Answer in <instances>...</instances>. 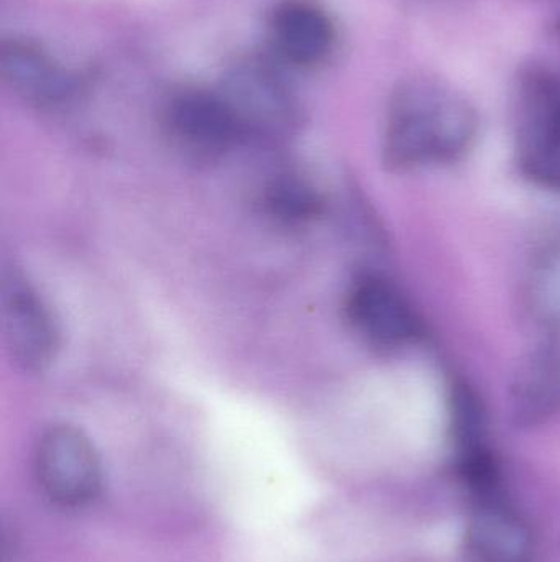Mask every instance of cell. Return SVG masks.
<instances>
[{
  "label": "cell",
  "instance_id": "8fae6325",
  "mask_svg": "<svg viewBox=\"0 0 560 562\" xmlns=\"http://www.w3.org/2000/svg\"><path fill=\"white\" fill-rule=\"evenodd\" d=\"M263 201L266 211L285 224L311 223L324 211L321 194L308 181L292 175L273 180L266 188Z\"/></svg>",
  "mask_w": 560,
  "mask_h": 562
},
{
  "label": "cell",
  "instance_id": "6da1fadb",
  "mask_svg": "<svg viewBox=\"0 0 560 562\" xmlns=\"http://www.w3.org/2000/svg\"><path fill=\"white\" fill-rule=\"evenodd\" d=\"M477 124L466 99L431 79H410L388 108L385 164L398 171L454 164L472 147Z\"/></svg>",
  "mask_w": 560,
  "mask_h": 562
},
{
  "label": "cell",
  "instance_id": "52a82bcc",
  "mask_svg": "<svg viewBox=\"0 0 560 562\" xmlns=\"http://www.w3.org/2000/svg\"><path fill=\"white\" fill-rule=\"evenodd\" d=\"M462 550L466 562H532L535 537L526 518L503 495L472 502Z\"/></svg>",
  "mask_w": 560,
  "mask_h": 562
},
{
  "label": "cell",
  "instance_id": "8992f818",
  "mask_svg": "<svg viewBox=\"0 0 560 562\" xmlns=\"http://www.w3.org/2000/svg\"><path fill=\"white\" fill-rule=\"evenodd\" d=\"M167 124L174 144L197 161L219 158L245 137L227 99L203 91L176 95L168 105Z\"/></svg>",
  "mask_w": 560,
  "mask_h": 562
},
{
  "label": "cell",
  "instance_id": "9c48e42d",
  "mask_svg": "<svg viewBox=\"0 0 560 562\" xmlns=\"http://www.w3.org/2000/svg\"><path fill=\"white\" fill-rule=\"evenodd\" d=\"M273 40L283 58L298 66L321 63L334 46L335 30L328 13L308 0H289L275 10Z\"/></svg>",
  "mask_w": 560,
  "mask_h": 562
},
{
  "label": "cell",
  "instance_id": "3957f363",
  "mask_svg": "<svg viewBox=\"0 0 560 562\" xmlns=\"http://www.w3.org/2000/svg\"><path fill=\"white\" fill-rule=\"evenodd\" d=\"M0 316L13 362L26 372L48 370L61 349L59 324L45 297L15 267L2 273Z\"/></svg>",
  "mask_w": 560,
  "mask_h": 562
},
{
  "label": "cell",
  "instance_id": "7c38bea8",
  "mask_svg": "<svg viewBox=\"0 0 560 562\" xmlns=\"http://www.w3.org/2000/svg\"><path fill=\"white\" fill-rule=\"evenodd\" d=\"M450 432L456 454L489 446L487 413L472 386L457 380L450 386Z\"/></svg>",
  "mask_w": 560,
  "mask_h": 562
},
{
  "label": "cell",
  "instance_id": "30bf717a",
  "mask_svg": "<svg viewBox=\"0 0 560 562\" xmlns=\"http://www.w3.org/2000/svg\"><path fill=\"white\" fill-rule=\"evenodd\" d=\"M2 75L13 91L36 104H56L72 91L68 75L45 53L25 43L3 45Z\"/></svg>",
  "mask_w": 560,
  "mask_h": 562
},
{
  "label": "cell",
  "instance_id": "ba28073f",
  "mask_svg": "<svg viewBox=\"0 0 560 562\" xmlns=\"http://www.w3.org/2000/svg\"><path fill=\"white\" fill-rule=\"evenodd\" d=\"M510 408L518 428H536L560 412V356L551 347L529 353L516 370Z\"/></svg>",
  "mask_w": 560,
  "mask_h": 562
},
{
  "label": "cell",
  "instance_id": "277c9868",
  "mask_svg": "<svg viewBox=\"0 0 560 562\" xmlns=\"http://www.w3.org/2000/svg\"><path fill=\"white\" fill-rule=\"evenodd\" d=\"M516 154L525 177L560 190V75L533 71L526 76Z\"/></svg>",
  "mask_w": 560,
  "mask_h": 562
},
{
  "label": "cell",
  "instance_id": "5b68a950",
  "mask_svg": "<svg viewBox=\"0 0 560 562\" xmlns=\"http://www.w3.org/2000/svg\"><path fill=\"white\" fill-rule=\"evenodd\" d=\"M345 314L355 333L378 349H400L423 336L416 311L391 281L362 276L345 300Z\"/></svg>",
  "mask_w": 560,
  "mask_h": 562
},
{
  "label": "cell",
  "instance_id": "7a4b0ae2",
  "mask_svg": "<svg viewBox=\"0 0 560 562\" xmlns=\"http://www.w3.org/2000/svg\"><path fill=\"white\" fill-rule=\"evenodd\" d=\"M35 472L46 497L59 507H85L101 494V459L91 439L76 426L59 423L39 435Z\"/></svg>",
  "mask_w": 560,
  "mask_h": 562
}]
</instances>
